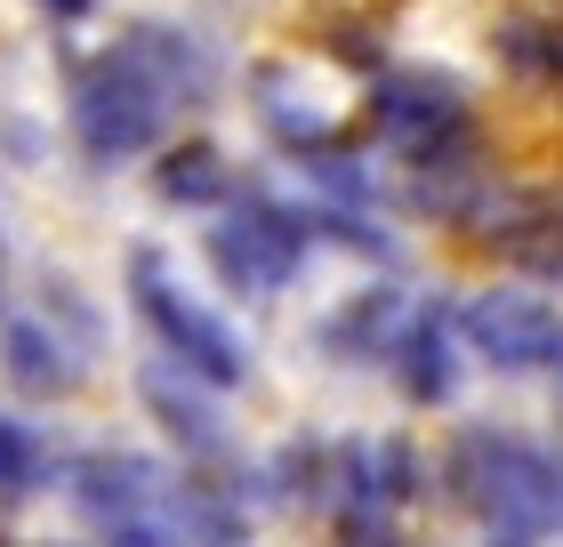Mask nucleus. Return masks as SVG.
<instances>
[{
	"instance_id": "f257e3e1",
	"label": "nucleus",
	"mask_w": 563,
	"mask_h": 547,
	"mask_svg": "<svg viewBox=\"0 0 563 547\" xmlns=\"http://www.w3.org/2000/svg\"><path fill=\"white\" fill-rule=\"evenodd\" d=\"M451 491L459 507H475L492 532H516V539H540L563 524V459L540 451V442L507 435V427H467L451 442Z\"/></svg>"
},
{
	"instance_id": "f03ea898",
	"label": "nucleus",
	"mask_w": 563,
	"mask_h": 547,
	"mask_svg": "<svg viewBox=\"0 0 563 547\" xmlns=\"http://www.w3.org/2000/svg\"><path fill=\"white\" fill-rule=\"evenodd\" d=\"M162 113H169V89L162 73H145L137 48L121 57H97L81 81H73V129H81L89 162H130L162 138Z\"/></svg>"
},
{
	"instance_id": "7ed1b4c3",
	"label": "nucleus",
	"mask_w": 563,
	"mask_h": 547,
	"mask_svg": "<svg viewBox=\"0 0 563 547\" xmlns=\"http://www.w3.org/2000/svg\"><path fill=\"white\" fill-rule=\"evenodd\" d=\"M130 298H137V315L153 322V338L177 354V371H194V379H210V386H242V371H250L242 338L225 330L194 291H177V274L153 250L130 258Z\"/></svg>"
},
{
	"instance_id": "20e7f679",
	"label": "nucleus",
	"mask_w": 563,
	"mask_h": 547,
	"mask_svg": "<svg viewBox=\"0 0 563 547\" xmlns=\"http://www.w3.org/2000/svg\"><path fill=\"white\" fill-rule=\"evenodd\" d=\"M81 507L113 547H177V500L145 459H81Z\"/></svg>"
},
{
	"instance_id": "39448f33",
	"label": "nucleus",
	"mask_w": 563,
	"mask_h": 547,
	"mask_svg": "<svg viewBox=\"0 0 563 547\" xmlns=\"http://www.w3.org/2000/svg\"><path fill=\"white\" fill-rule=\"evenodd\" d=\"M298 250H306L298 218L258 201V194H242L234 210L210 226V258H218V274L234 282V291H282V282L298 274Z\"/></svg>"
},
{
	"instance_id": "423d86ee",
	"label": "nucleus",
	"mask_w": 563,
	"mask_h": 547,
	"mask_svg": "<svg viewBox=\"0 0 563 547\" xmlns=\"http://www.w3.org/2000/svg\"><path fill=\"white\" fill-rule=\"evenodd\" d=\"M459 330H467V347L483 362H499V371H548V362L563 354V315L548 298H531V291H483V298H467Z\"/></svg>"
},
{
	"instance_id": "0eeeda50",
	"label": "nucleus",
	"mask_w": 563,
	"mask_h": 547,
	"mask_svg": "<svg viewBox=\"0 0 563 547\" xmlns=\"http://www.w3.org/2000/svg\"><path fill=\"white\" fill-rule=\"evenodd\" d=\"M402 491H411V451L402 442H354V451L339 459V500H346V524H378L402 507Z\"/></svg>"
},
{
	"instance_id": "6e6552de",
	"label": "nucleus",
	"mask_w": 563,
	"mask_h": 547,
	"mask_svg": "<svg viewBox=\"0 0 563 547\" xmlns=\"http://www.w3.org/2000/svg\"><path fill=\"white\" fill-rule=\"evenodd\" d=\"M451 315H434V306H419V315H402V330H395V371H402V395L411 403H443L451 386H459V371H451Z\"/></svg>"
},
{
	"instance_id": "1a4fd4ad",
	"label": "nucleus",
	"mask_w": 563,
	"mask_h": 547,
	"mask_svg": "<svg viewBox=\"0 0 563 547\" xmlns=\"http://www.w3.org/2000/svg\"><path fill=\"white\" fill-rule=\"evenodd\" d=\"M378 121L395 129V138H411V145H443L451 129H459V89L451 81H434V73H395L387 89H378Z\"/></svg>"
},
{
	"instance_id": "9d476101",
	"label": "nucleus",
	"mask_w": 563,
	"mask_h": 547,
	"mask_svg": "<svg viewBox=\"0 0 563 547\" xmlns=\"http://www.w3.org/2000/svg\"><path fill=\"white\" fill-rule=\"evenodd\" d=\"M162 194H169V201H218V194H225V162H218L210 145H186V153L162 169Z\"/></svg>"
},
{
	"instance_id": "9b49d317",
	"label": "nucleus",
	"mask_w": 563,
	"mask_h": 547,
	"mask_svg": "<svg viewBox=\"0 0 563 547\" xmlns=\"http://www.w3.org/2000/svg\"><path fill=\"white\" fill-rule=\"evenodd\" d=\"M9 362H16V379H24V386H65V354H57V347H41V330H33V322H9Z\"/></svg>"
},
{
	"instance_id": "f8f14e48",
	"label": "nucleus",
	"mask_w": 563,
	"mask_h": 547,
	"mask_svg": "<svg viewBox=\"0 0 563 547\" xmlns=\"http://www.w3.org/2000/svg\"><path fill=\"white\" fill-rule=\"evenodd\" d=\"M24 483H41V442L16 419H0V491H24Z\"/></svg>"
},
{
	"instance_id": "ddd939ff",
	"label": "nucleus",
	"mask_w": 563,
	"mask_h": 547,
	"mask_svg": "<svg viewBox=\"0 0 563 547\" xmlns=\"http://www.w3.org/2000/svg\"><path fill=\"white\" fill-rule=\"evenodd\" d=\"M41 9H48V17H89L97 0H41Z\"/></svg>"
},
{
	"instance_id": "4468645a",
	"label": "nucleus",
	"mask_w": 563,
	"mask_h": 547,
	"mask_svg": "<svg viewBox=\"0 0 563 547\" xmlns=\"http://www.w3.org/2000/svg\"><path fill=\"white\" fill-rule=\"evenodd\" d=\"M371 547H387V539H371Z\"/></svg>"
},
{
	"instance_id": "2eb2a0df",
	"label": "nucleus",
	"mask_w": 563,
	"mask_h": 547,
	"mask_svg": "<svg viewBox=\"0 0 563 547\" xmlns=\"http://www.w3.org/2000/svg\"><path fill=\"white\" fill-rule=\"evenodd\" d=\"M555 362H563V354H555Z\"/></svg>"
}]
</instances>
